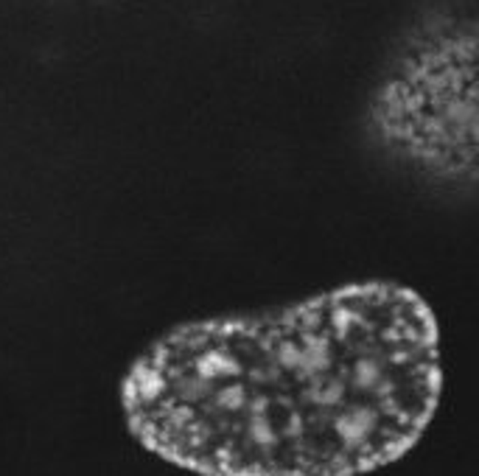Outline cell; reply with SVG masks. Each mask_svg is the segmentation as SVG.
Wrapping results in <instances>:
<instances>
[{
    "label": "cell",
    "instance_id": "obj_1",
    "mask_svg": "<svg viewBox=\"0 0 479 476\" xmlns=\"http://www.w3.org/2000/svg\"><path fill=\"white\" fill-rule=\"evenodd\" d=\"M443 384L435 308L373 278L180 322L118 400L129 437L193 476H370L418 448Z\"/></svg>",
    "mask_w": 479,
    "mask_h": 476
}]
</instances>
